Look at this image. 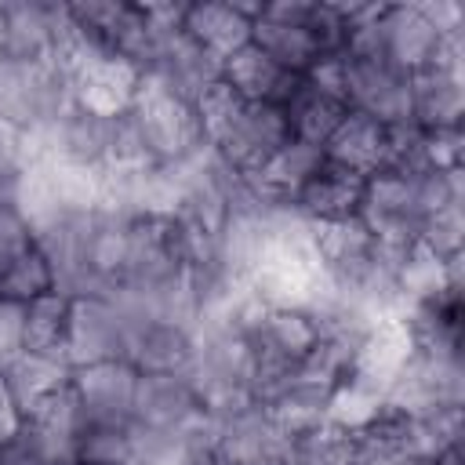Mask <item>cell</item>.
Here are the masks:
<instances>
[{
    "label": "cell",
    "instance_id": "7",
    "mask_svg": "<svg viewBox=\"0 0 465 465\" xmlns=\"http://www.w3.org/2000/svg\"><path fill=\"white\" fill-rule=\"evenodd\" d=\"M291 142V127L283 116V105H243V113L232 120V127L211 142V149L222 156L229 171L240 178L258 174L283 145Z\"/></svg>",
    "mask_w": 465,
    "mask_h": 465
},
{
    "label": "cell",
    "instance_id": "17",
    "mask_svg": "<svg viewBox=\"0 0 465 465\" xmlns=\"http://www.w3.org/2000/svg\"><path fill=\"white\" fill-rule=\"evenodd\" d=\"M349 113V105L320 87H312L309 80L298 76L294 91L287 94L283 102V116H287V127H291V138L294 142H309L316 149L327 145V138L334 134V127L341 124V116Z\"/></svg>",
    "mask_w": 465,
    "mask_h": 465
},
{
    "label": "cell",
    "instance_id": "3",
    "mask_svg": "<svg viewBox=\"0 0 465 465\" xmlns=\"http://www.w3.org/2000/svg\"><path fill=\"white\" fill-rule=\"evenodd\" d=\"M138 316L116 294H73L69 305V338L65 360L69 367L127 360V345Z\"/></svg>",
    "mask_w": 465,
    "mask_h": 465
},
{
    "label": "cell",
    "instance_id": "9",
    "mask_svg": "<svg viewBox=\"0 0 465 465\" xmlns=\"http://www.w3.org/2000/svg\"><path fill=\"white\" fill-rule=\"evenodd\" d=\"M465 36H454L440 62L411 76V120L418 127H461L465 113Z\"/></svg>",
    "mask_w": 465,
    "mask_h": 465
},
{
    "label": "cell",
    "instance_id": "8",
    "mask_svg": "<svg viewBox=\"0 0 465 465\" xmlns=\"http://www.w3.org/2000/svg\"><path fill=\"white\" fill-rule=\"evenodd\" d=\"M69 389H73L84 425H131L138 371L127 360H102V363L73 367Z\"/></svg>",
    "mask_w": 465,
    "mask_h": 465
},
{
    "label": "cell",
    "instance_id": "14",
    "mask_svg": "<svg viewBox=\"0 0 465 465\" xmlns=\"http://www.w3.org/2000/svg\"><path fill=\"white\" fill-rule=\"evenodd\" d=\"M360 200H363V178L323 160V167L291 196V211L309 225H323L338 218H356Z\"/></svg>",
    "mask_w": 465,
    "mask_h": 465
},
{
    "label": "cell",
    "instance_id": "27",
    "mask_svg": "<svg viewBox=\"0 0 465 465\" xmlns=\"http://www.w3.org/2000/svg\"><path fill=\"white\" fill-rule=\"evenodd\" d=\"M429 465H465V450H461V440L458 443H447L443 450H436L429 458Z\"/></svg>",
    "mask_w": 465,
    "mask_h": 465
},
{
    "label": "cell",
    "instance_id": "23",
    "mask_svg": "<svg viewBox=\"0 0 465 465\" xmlns=\"http://www.w3.org/2000/svg\"><path fill=\"white\" fill-rule=\"evenodd\" d=\"M349 465H429L418 454L403 450L396 440L374 432V429H360L352 432V458Z\"/></svg>",
    "mask_w": 465,
    "mask_h": 465
},
{
    "label": "cell",
    "instance_id": "21",
    "mask_svg": "<svg viewBox=\"0 0 465 465\" xmlns=\"http://www.w3.org/2000/svg\"><path fill=\"white\" fill-rule=\"evenodd\" d=\"M51 291H58V276H54L51 258L40 251V243H33L29 251H22V254L0 272V298H7V302L29 305L33 298L51 294Z\"/></svg>",
    "mask_w": 465,
    "mask_h": 465
},
{
    "label": "cell",
    "instance_id": "1",
    "mask_svg": "<svg viewBox=\"0 0 465 465\" xmlns=\"http://www.w3.org/2000/svg\"><path fill=\"white\" fill-rule=\"evenodd\" d=\"M127 120H131L138 145L153 167L171 171V167H182L185 160H193L200 149H207L196 105L189 98L167 91L153 76H142L138 94L127 109Z\"/></svg>",
    "mask_w": 465,
    "mask_h": 465
},
{
    "label": "cell",
    "instance_id": "25",
    "mask_svg": "<svg viewBox=\"0 0 465 465\" xmlns=\"http://www.w3.org/2000/svg\"><path fill=\"white\" fill-rule=\"evenodd\" d=\"M22 320H25V305L0 298V363L22 352Z\"/></svg>",
    "mask_w": 465,
    "mask_h": 465
},
{
    "label": "cell",
    "instance_id": "18",
    "mask_svg": "<svg viewBox=\"0 0 465 465\" xmlns=\"http://www.w3.org/2000/svg\"><path fill=\"white\" fill-rule=\"evenodd\" d=\"M320 167H323V149L291 138V142H287L258 174H251L247 182H251V189H254L262 200L291 207V196H294Z\"/></svg>",
    "mask_w": 465,
    "mask_h": 465
},
{
    "label": "cell",
    "instance_id": "16",
    "mask_svg": "<svg viewBox=\"0 0 465 465\" xmlns=\"http://www.w3.org/2000/svg\"><path fill=\"white\" fill-rule=\"evenodd\" d=\"M0 374L7 381V392H11L15 407L22 414H29L33 407H40L44 400H51L54 392H62L69 385L73 367L62 356H44V352L22 349V352H15L11 360L0 363Z\"/></svg>",
    "mask_w": 465,
    "mask_h": 465
},
{
    "label": "cell",
    "instance_id": "19",
    "mask_svg": "<svg viewBox=\"0 0 465 465\" xmlns=\"http://www.w3.org/2000/svg\"><path fill=\"white\" fill-rule=\"evenodd\" d=\"M69 305H73V294H65V291H51V294L33 298L25 305V320H22V349L65 360Z\"/></svg>",
    "mask_w": 465,
    "mask_h": 465
},
{
    "label": "cell",
    "instance_id": "22",
    "mask_svg": "<svg viewBox=\"0 0 465 465\" xmlns=\"http://www.w3.org/2000/svg\"><path fill=\"white\" fill-rule=\"evenodd\" d=\"M193 105H196V116H200L203 138H207V145H211V142H218V138L232 127V120L243 113V105H247V102H243L229 84H222V76H218V80H214V84H211V87H207Z\"/></svg>",
    "mask_w": 465,
    "mask_h": 465
},
{
    "label": "cell",
    "instance_id": "2",
    "mask_svg": "<svg viewBox=\"0 0 465 465\" xmlns=\"http://www.w3.org/2000/svg\"><path fill=\"white\" fill-rule=\"evenodd\" d=\"M207 421L193 374H138L131 425L142 447H160L189 436Z\"/></svg>",
    "mask_w": 465,
    "mask_h": 465
},
{
    "label": "cell",
    "instance_id": "13",
    "mask_svg": "<svg viewBox=\"0 0 465 465\" xmlns=\"http://www.w3.org/2000/svg\"><path fill=\"white\" fill-rule=\"evenodd\" d=\"M138 84H142V73L116 54H102V58L80 65L76 73H69L73 102L91 113H102V116L127 113L138 94Z\"/></svg>",
    "mask_w": 465,
    "mask_h": 465
},
{
    "label": "cell",
    "instance_id": "26",
    "mask_svg": "<svg viewBox=\"0 0 465 465\" xmlns=\"http://www.w3.org/2000/svg\"><path fill=\"white\" fill-rule=\"evenodd\" d=\"M18 167H25L22 134L0 124V174H7V171H18Z\"/></svg>",
    "mask_w": 465,
    "mask_h": 465
},
{
    "label": "cell",
    "instance_id": "11",
    "mask_svg": "<svg viewBox=\"0 0 465 465\" xmlns=\"http://www.w3.org/2000/svg\"><path fill=\"white\" fill-rule=\"evenodd\" d=\"M254 11H258V4L196 0V4H182V29L214 62H225L229 54H236L240 47L251 44Z\"/></svg>",
    "mask_w": 465,
    "mask_h": 465
},
{
    "label": "cell",
    "instance_id": "4",
    "mask_svg": "<svg viewBox=\"0 0 465 465\" xmlns=\"http://www.w3.org/2000/svg\"><path fill=\"white\" fill-rule=\"evenodd\" d=\"M309 18H312V0H272V4H258L251 44L262 47L291 76H305L320 58H327L320 51V40H316Z\"/></svg>",
    "mask_w": 465,
    "mask_h": 465
},
{
    "label": "cell",
    "instance_id": "12",
    "mask_svg": "<svg viewBox=\"0 0 465 465\" xmlns=\"http://www.w3.org/2000/svg\"><path fill=\"white\" fill-rule=\"evenodd\" d=\"M389 149H392V127L349 109L334 127V134L327 138L323 160L349 174L371 178L381 167H389Z\"/></svg>",
    "mask_w": 465,
    "mask_h": 465
},
{
    "label": "cell",
    "instance_id": "6",
    "mask_svg": "<svg viewBox=\"0 0 465 465\" xmlns=\"http://www.w3.org/2000/svg\"><path fill=\"white\" fill-rule=\"evenodd\" d=\"M65 22H69L65 4H44V0L0 4V58L22 65L54 62Z\"/></svg>",
    "mask_w": 465,
    "mask_h": 465
},
{
    "label": "cell",
    "instance_id": "5",
    "mask_svg": "<svg viewBox=\"0 0 465 465\" xmlns=\"http://www.w3.org/2000/svg\"><path fill=\"white\" fill-rule=\"evenodd\" d=\"M345 105L378 124H411V76L378 54H341Z\"/></svg>",
    "mask_w": 465,
    "mask_h": 465
},
{
    "label": "cell",
    "instance_id": "15",
    "mask_svg": "<svg viewBox=\"0 0 465 465\" xmlns=\"http://www.w3.org/2000/svg\"><path fill=\"white\" fill-rule=\"evenodd\" d=\"M222 84H229L251 105H283L287 94L294 91L298 76L280 69L262 47L247 44L222 62Z\"/></svg>",
    "mask_w": 465,
    "mask_h": 465
},
{
    "label": "cell",
    "instance_id": "20",
    "mask_svg": "<svg viewBox=\"0 0 465 465\" xmlns=\"http://www.w3.org/2000/svg\"><path fill=\"white\" fill-rule=\"evenodd\" d=\"M142 440L134 425H84L76 436L73 465H138Z\"/></svg>",
    "mask_w": 465,
    "mask_h": 465
},
{
    "label": "cell",
    "instance_id": "24",
    "mask_svg": "<svg viewBox=\"0 0 465 465\" xmlns=\"http://www.w3.org/2000/svg\"><path fill=\"white\" fill-rule=\"evenodd\" d=\"M461 127H421V167L425 171H461Z\"/></svg>",
    "mask_w": 465,
    "mask_h": 465
},
{
    "label": "cell",
    "instance_id": "10",
    "mask_svg": "<svg viewBox=\"0 0 465 465\" xmlns=\"http://www.w3.org/2000/svg\"><path fill=\"white\" fill-rule=\"evenodd\" d=\"M127 363L138 374H189L196 363V323L178 316H138Z\"/></svg>",
    "mask_w": 465,
    "mask_h": 465
}]
</instances>
